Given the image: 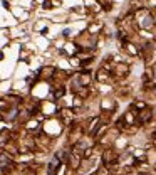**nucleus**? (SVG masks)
<instances>
[{
  "label": "nucleus",
  "mask_w": 156,
  "mask_h": 175,
  "mask_svg": "<svg viewBox=\"0 0 156 175\" xmlns=\"http://www.w3.org/2000/svg\"><path fill=\"white\" fill-rule=\"evenodd\" d=\"M141 25L143 27H149V25H151V19H149V17H146V19H144V22H141Z\"/></svg>",
  "instance_id": "nucleus-2"
},
{
  "label": "nucleus",
  "mask_w": 156,
  "mask_h": 175,
  "mask_svg": "<svg viewBox=\"0 0 156 175\" xmlns=\"http://www.w3.org/2000/svg\"><path fill=\"white\" fill-rule=\"evenodd\" d=\"M55 165H57V158H52V162H50V167H49V175H54Z\"/></svg>",
  "instance_id": "nucleus-1"
}]
</instances>
